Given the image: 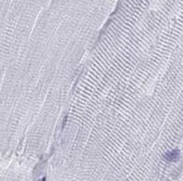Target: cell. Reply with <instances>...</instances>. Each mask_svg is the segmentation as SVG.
I'll return each instance as SVG.
<instances>
[{
  "label": "cell",
  "instance_id": "obj_2",
  "mask_svg": "<svg viewBox=\"0 0 183 181\" xmlns=\"http://www.w3.org/2000/svg\"><path fill=\"white\" fill-rule=\"evenodd\" d=\"M66 121H68V115H65V118L63 120V124H62V127H65V124H66Z\"/></svg>",
  "mask_w": 183,
  "mask_h": 181
},
{
  "label": "cell",
  "instance_id": "obj_3",
  "mask_svg": "<svg viewBox=\"0 0 183 181\" xmlns=\"http://www.w3.org/2000/svg\"><path fill=\"white\" fill-rule=\"evenodd\" d=\"M39 181H42V180H39Z\"/></svg>",
  "mask_w": 183,
  "mask_h": 181
},
{
  "label": "cell",
  "instance_id": "obj_1",
  "mask_svg": "<svg viewBox=\"0 0 183 181\" xmlns=\"http://www.w3.org/2000/svg\"><path fill=\"white\" fill-rule=\"evenodd\" d=\"M180 158V151L178 149H175L173 151H170L165 153V156H164V159L166 161H169V162H174V161H178Z\"/></svg>",
  "mask_w": 183,
  "mask_h": 181
}]
</instances>
